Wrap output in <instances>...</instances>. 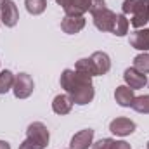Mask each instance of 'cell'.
Returning <instances> with one entry per match:
<instances>
[{
	"mask_svg": "<svg viewBox=\"0 0 149 149\" xmlns=\"http://www.w3.org/2000/svg\"><path fill=\"white\" fill-rule=\"evenodd\" d=\"M59 81H61V87L70 95V99L73 101V104L83 106L92 102L95 90L92 85V78L88 74L80 73L76 70H64Z\"/></svg>",
	"mask_w": 149,
	"mask_h": 149,
	"instance_id": "6da1fadb",
	"label": "cell"
},
{
	"mask_svg": "<svg viewBox=\"0 0 149 149\" xmlns=\"http://www.w3.org/2000/svg\"><path fill=\"white\" fill-rule=\"evenodd\" d=\"M121 10L125 16H130V23L135 30L146 26L149 21V0H125Z\"/></svg>",
	"mask_w": 149,
	"mask_h": 149,
	"instance_id": "7a4b0ae2",
	"label": "cell"
},
{
	"mask_svg": "<svg viewBox=\"0 0 149 149\" xmlns=\"http://www.w3.org/2000/svg\"><path fill=\"white\" fill-rule=\"evenodd\" d=\"M88 12L92 14L94 24H95V28L99 31H113L114 21H116V14L108 9L104 0H92Z\"/></svg>",
	"mask_w": 149,
	"mask_h": 149,
	"instance_id": "3957f363",
	"label": "cell"
},
{
	"mask_svg": "<svg viewBox=\"0 0 149 149\" xmlns=\"http://www.w3.org/2000/svg\"><path fill=\"white\" fill-rule=\"evenodd\" d=\"M33 88H35V83H33V78L28 73H19L16 74L14 78V85H12V92L17 99H26L33 94Z\"/></svg>",
	"mask_w": 149,
	"mask_h": 149,
	"instance_id": "277c9868",
	"label": "cell"
},
{
	"mask_svg": "<svg viewBox=\"0 0 149 149\" xmlns=\"http://www.w3.org/2000/svg\"><path fill=\"white\" fill-rule=\"evenodd\" d=\"M0 19L5 26L12 28L19 21V10L12 0H2L0 2Z\"/></svg>",
	"mask_w": 149,
	"mask_h": 149,
	"instance_id": "5b68a950",
	"label": "cell"
},
{
	"mask_svg": "<svg viewBox=\"0 0 149 149\" xmlns=\"http://www.w3.org/2000/svg\"><path fill=\"white\" fill-rule=\"evenodd\" d=\"M26 137L33 139L35 142H38V144L43 146V148H47L49 139H50L49 130H47V127H45L42 121H33L31 125H28V128H26Z\"/></svg>",
	"mask_w": 149,
	"mask_h": 149,
	"instance_id": "8992f818",
	"label": "cell"
},
{
	"mask_svg": "<svg viewBox=\"0 0 149 149\" xmlns=\"http://www.w3.org/2000/svg\"><path fill=\"white\" fill-rule=\"evenodd\" d=\"M109 130H111L114 135H120V137H127L130 134L135 132V123L130 120V118H114L111 123H109Z\"/></svg>",
	"mask_w": 149,
	"mask_h": 149,
	"instance_id": "52a82bcc",
	"label": "cell"
},
{
	"mask_svg": "<svg viewBox=\"0 0 149 149\" xmlns=\"http://www.w3.org/2000/svg\"><path fill=\"white\" fill-rule=\"evenodd\" d=\"M123 80H125V83H127L132 90L144 88V85L148 83V76H146L144 73H141V71H137L134 66L128 68V70H125V73H123Z\"/></svg>",
	"mask_w": 149,
	"mask_h": 149,
	"instance_id": "ba28073f",
	"label": "cell"
},
{
	"mask_svg": "<svg viewBox=\"0 0 149 149\" xmlns=\"http://www.w3.org/2000/svg\"><path fill=\"white\" fill-rule=\"evenodd\" d=\"M61 28L64 33L74 35L85 28V19H83V16H64L61 21Z\"/></svg>",
	"mask_w": 149,
	"mask_h": 149,
	"instance_id": "9c48e42d",
	"label": "cell"
},
{
	"mask_svg": "<svg viewBox=\"0 0 149 149\" xmlns=\"http://www.w3.org/2000/svg\"><path fill=\"white\" fill-rule=\"evenodd\" d=\"M130 47L137 50H149V28H139L130 35Z\"/></svg>",
	"mask_w": 149,
	"mask_h": 149,
	"instance_id": "30bf717a",
	"label": "cell"
},
{
	"mask_svg": "<svg viewBox=\"0 0 149 149\" xmlns=\"http://www.w3.org/2000/svg\"><path fill=\"white\" fill-rule=\"evenodd\" d=\"M92 139H94V130L92 128H85L76 132L71 139V149H88V146H92Z\"/></svg>",
	"mask_w": 149,
	"mask_h": 149,
	"instance_id": "8fae6325",
	"label": "cell"
},
{
	"mask_svg": "<svg viewBox=\"0 0 149 149\" xmlns=\"http://www.w3.org/2000/svg\"><path fill=\"white\" fill-rule=\"evenodd\" d=\"M90 59H92V63H94V66H95L97 76L106 74L111 70V59H109V56H108L106 52L97 50V52H94V54L90 56Z\"/></svg>",
	"mask_w": 149,
	"mask_h": 149,
	"instance_id": "7c38bea8",
	"label": "cell"
},
{
	"mask_svg": "<svg viewBox=\"0 0 149 149\" xmlns=\"http://www.w3.org/2000/svg\"><path fill=\"white\" fill-rule=\"evenodd\" d=\"M114 99H116V102H118L120 106L130 108L132 102H134V99H135V95H134V90H132L128 85H120V87H116V90H114Z\"/></svg>",
	"mask_w": 149,
	"mask_h": 149,
	"instance_id": "4fadbf2b",
	"label": "cell"
},
{
	"mask_svg": "<svg viewBox=\"0 0 149 149\" xmlns=\"http://www.w3.org/2000/svg\"><path fill=\"white\" fill-rule=\"evenodd\" d=\"M73 108V101L70 99L68 94H59L52 101V111L56 114H68Z\"/></svg>",
	"mask_w": 149,
	"mask_h": 149,
	"instance_id": "5bb4252c",
	"label": "cell"
},
{
	"mask_svg": "<svg viewBox=\"0 0 149 149\" xmlns=\"http://www.w3.org/2000/svg\"><path fill=\"white\" fill-rule=\"evenodd\" d=\"M92 0H71V3L64 9L66 16H83L90 9Z\"/></svg>",
	"mask_w": 149,
	"mask_h": 149,
	"instance_id": "9a60e30c",
	"label": "cell"
},
{
	"mask_svg": "<svg viewBox=\"0 0 149 149\" xmlns=\"http://www.w3.org/2000/svg\"><path fill=\"white\" fill-rule=\"evenodd\" d=\"M128 26H130V23H128L127 16L125 14H116V21H114V26H113L111 33L116 35V37H123V35L128 33Z\"/></svg>",
	"mask_w": 149,
	"mask_h": 149,
	"instance_id": "2e32d148",
	"label": "cell"
},
{
	"mask_svg": "<svg viewBox=\"0 0 149 149\" xmlns=\"http://www.w3.org/2000/svg\"><path fill=\"white\" fill-rule=\"evenodd\" d=\"M74 70H76V71H80V73L88 74L90 78H92V76H97L95 66H94V63H92V59H90V57H83V59L76 61V64H74Z\"/></svg>",
	"mask_w": 149,
	"mask_h": 149,
	"instance_id": "e0dca14e",
	"label": "cell"
},
{
	"mask_svg": "<svg viewBox=\"0 0 149 149\" xmlns=\"http://www.w3.org/2000/svg\"><path fill=\"white\" fill-rule=\"evenodd\" d=\"M14 78H16V74H12V71H9V70L0 71V94H7L12 88Z\"/></svg>",
	"mask_w": 149,
	"mask_h": 149,
	"instance_id": "ac0fdd59",
	"label": "cell"
},
{
	"mask_svg": "<svg viewBox=\"0 0 149 149\" xmlns=\"http://www.w3.org/2000/svg\"><path fill=\"white\" fill-rule=\"evenodd\" d=\"M24 5L30 14L38 16L47 9V0H24Z\"/></svg>",
	"mask_w": 149,
	"mask_h": 149,
	"instance_id": "d6986e66",
	"label": "cell"
},
{
	"mask_svg": "<svg viewBox=\"0 0 149 149\" xmlns=\"http://www.w3.org/2000/svg\"><path fill=\"white\" fill-rule=\"evenodd\" d=\"M134 68H135L137 71H141V73L148 74L149 73V54L142 52V54L135 56V59H134Z\"/></svg>",
	"mask_w": 149,
	"mask_h": 149,
	"instance_id": "ffe728a7",
	"label": "cell"
},
{
	"mask_svg": "<svg viewBox=\"0 0 149 149\" xmlns=\"http://www.w3.org/2000/svg\"><path fill=\"white\" fill-rule=\"evenodd\" d=\"M130 108H134L137 113L149 114V95H139V97H135Z\"/></svg>",
	"mask_w": 149,
	"mask_h": 149,
	"instance_id": "44dd1931",
	"label": "cell"
},
{
	"mask_svg": "<svg viewBox=\"0 0 149 149\" xmlns=\"http://www.w3.org/2000/svg\"><path fill=\"white\" fill-rule=\"evenodd\" d=\"M19 149H45V148H43V146H40L38 142H35L33 139L26 137V139L23 141V144L19 146Z\"/></svg>",
	"mask_w": 149,
	"mask_h": 149,
	"instance_id": "7402d4cb",
	"label": "cell"
},
{
	"mask_svg": "<svg viewBox=\"0 0 149 149\" xmlns=\"http://www.w3.org/2000/svg\"><path fill=\"white\" fill-rule=\"evenodd\" d=\"M113 142H114L113 139H101L95 144H92V149H111Z\"/></svg>",
	"mask_w": 149,
	"mask_h": 149,
	"instance_id": "603a6c76",
	"label": "cell"
},
{
	"mask_svg": "<svg viewBox=\"0 0 149 149\" xmlns=\"http://www.w3.org/2000/svg\"><path fill=\"white\" fill-rule=\"evenodd\" d=\"M111 149H132V148H130V144L125 142V141H114Z\"/></svg>",
	"mask_w": 149,
	"mask_h": 149,
	"instance_id": "cb8c5ba5",
	"label": "cell"
},
{
	"mask_svg": "<svg viewBox=\"0 0 149 149\" xmlns=\"http://www.w3.org/2000/svg\"><path fill=\"white\" fill-rule=\"evenodd\" d=\"M0 149H10V144L7 141H0Z\"/></svg>",
	"mask_w": 149,
	"mask_h": 149,
	"instance_id": "d4e9b609",
	"label": "cell"
},
{
	"mask_svg": "<svg viewBox=\"0 0 149 149\" xmlns=\"http://www.w3.org/2000/svg\"><path fill=\"white\" fill-rule=\"evenodd\" d=\"M148 149H149V142H148Z\"/></svg>",
	"mask_w": 149,
	"mask_h": 149,
	"instance_id": "484cf974",
	"label": "cell"
},
{
	"mask_svg": "<svg viewBox=\"0 0 149 149\" xmlns=\"http://www.w3.org/2000/svg\"><path fill=\"white\" fill-rule=\"evenodd\" d=\"M0 23H2V19H0Z\"/></svg>",
	"mask_w": 149,
	"mask_h": 149,
	"instance_id": "4316f807",
	"label": "cell"
},
{
	"mask_svg": "<svg viewBox=\"0 0 149 149\" xmlns=\"http://www.w3.org/2000/svg\"><path fill=\"white\" fill-rule=\"evenodd\" d=\"M0 2H2V0H0Z\"/></svg>",
	"mask_w": 149,
	"mask_h": 149,
	"instance_id": "83f0119b",
	"label": "cell"
},
{
	"mask_svg": "<svg viewBox=\"0 0 149 149\" xmlns=\"http://www.w3.org/2000/svg\"><path fill=\"white\" fill-rule=\"evenodd\" d=\"M70 149H71V148H70Z\"/></svg>",
	"mask_w": 149,
	"mask_h": 149,
	"instance_id": "f1b7e54d",
	"label": "cell"
}]
</instances>
